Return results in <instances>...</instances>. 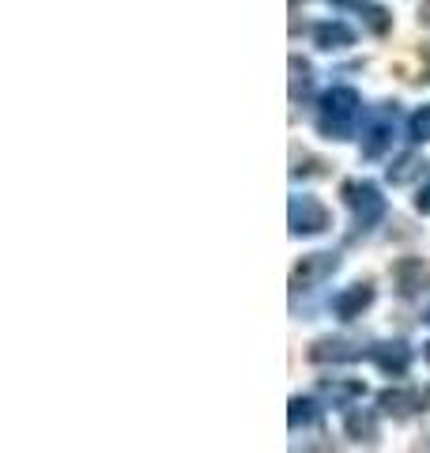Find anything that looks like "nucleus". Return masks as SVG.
I'll return each instance as SVG.
<instances>
[{"label":"nucleus","instance_id":"nucleus-1","mask_svg":"<svg viewBox=\"0 0 430 453\" xmlns=\"http://www.w3.org/2000/svg\"><path fill=\"white\" fill-rule=\"evenodd\" d=\"M355 113H358V91L355 88H333L321 98V121L318 129L333 140H348L351 125H355Z\"/></svg>","mask_w":430,"mask_h":453},{"label":"nucleus","instance_id":"nucleus-2","mask_svg":"<svg viewBox=\"0 0 430 453\" xmlns=\"http://www.w3.org/2000/svg\"><path fill=\"white\" fill-rule=\"evenodd\" d=\"M343 201L355 211L358 226H374L385 216V196L374 181H343Z\"/></svg>","mask_w":430,"mask_h":453},{"label":"nucleus","instance_id":"nucleus-3","mask_svg":"<svg viewBox=\"0 0 430 453\" xmlns=\"http://www.w3.org/2000/svg\"><path fill=\"white\" fill-rule=\"evenodd\" d=\"M328 223H333V216H328V208L318 196H295L291 201V231L295 234H321V231H328Z\"/></svg>","mask_w":430,"mask_h":453},{"label":"nucleus","instance_id":"nucleus-4","mask_svg":"<svg viewBox=\"0 0 430 453\" xmlns=\"http://www.w3.org/2000/svg\"><path fill=\"white\" fill-rule=\"evenodd\" d=\"M378 404L389 416L408 419V416H415V412H423V408H426V389H419V386H411V389H385L378 396Z\"/></svg>","mask_w":430,"mask_h":453},{"label":"nucleus","instance_id":"nucleus-5","mask_svg":"<svg viewBox=\"0 0 430 453\" xmlns=\"http://www.w3.org/2000/svg\"><path fill=\"white\" fill-rule=\"evenodd\" d=\"M336 265H340L336 253H310V257H303V261L295 265L291 283H295V288H310V283H318V280H325V276H333V273H336Z\"/></svg>","mask_w":430,"mask_h":453},{"label":"nucleus","instance_id":"nucleus-6","mask_svg":"<svg viewBox=\"0 0 430 453\" xmlns=\"http://www.w3.org/2000/svg\"><path fill=\"white\" fill-rule=\"evenodd\" d=\"M393 283L400 295H415L423 283H430V265L423 257H400L393 265Z\"/></svg>","mask_w":430,"mask_h":453},{"label":"nucleus","instance_id":"nucleus-7","mask_svg":"<svg viewBox=\"0 0 430 453\" xmlns=\"http://www.w3.org/2000/svg\"><path fill=\"white\" fill-rule=\"evenodd\" d=\"M370 303H374V288H370V283H351L348 291H340L336 299H333V310H336V318L351 321V318L363 314Z\"/></svg>","mask_w":430,"mask_h":453},{"label":"nucleus","instance_id":"nucleus-8","mask_svg":"<svg viewBox=\"0 0 430 453\" xmlns=\"http://www.w3.org/2000/svg\"><path fill=\"white\" fill-rule=\"evenodd\" d=\"M370 359H374L385 374L400 378V374H408V366H411V351H408V344L396 340V344H374L370 348Z\"/></svg>","mask_w":430,"mask_h":453},{"label":"nucleus","instance_id":"nucleus-9","mask_svg":"<svg viewBox=\"0 0 430 453\" xmlns=\"http://www.w3.org/2000/svg\"><path fill=\"white\" fill-rule=\"evenodd\" d=\"M313 42H318L321 50H343V46H351L355 42V31L348 23H318L313 27Z\"/></svg>","mask_w":430,"mask_h":453},{"label":"nucleus","instance_id":"nucleus-10","mask_svg":"<svg viewBox=\"0 0 430 453\" xmlns=\"http://www.w3.org/2000/svg\"><path fill=\"white\" fill-rule=\"evenodd\" d=\"M348 348H351L348 340H318V344L310 348V359L313 363H328V359L343 363V359H358V356H363V351H348Z\"/></svg>","mask_w":430,"mask_h":453},{"label":"nucleus","instance_id":"nucleus-11","mask_svg":"<svg viewBox=\"0 0 430 453\" xmlns=\"http://www.w3.org/2000/svg\"><path fill=\"white\" fill-rule=\"evenodd\" d=\"M415 174H423V159L415 151L400 155V159L389 166V181H393V186H404V181H411Z\"/></svg>","mask_w":430,"mask_h":453},{"label":"nucleus","instance_id":"nucleus-12","mask_svg":"<svg viewBox=\"0 0 430 453\" xmlns=\"http://www.w3.org/2000/svg\"><path fill=\"white\" fill-rule=\"evenodd\" d=\"M348 434L355 442H378V423L370 412H351L348 416Z\"/></svg>","mask_w":430,"mask_h":453},{"label":"nucleus","instance_id":"nucleus-13","mask_svg":"<svg viewBox=\"0 0 430 453\" xmlns=\"http://www.w3.org/2000/svg\"><path fill=\"white\" fill-rule=\"evenodd\" d=\"M389 140H393V129H389V125H374V129H370V140L363 144V155H366V159H378Z\"/></svg>","mask_w":430,"mask_h":453},{"label":"nucleus","instance_id":"nucleus-14","mask_svg":"<svg viewBox=\"0 0 430 453\" xmlns=\"http://www.w3.org/2000/svg\"><path fill=\"white\" fill-rule=\"evenodd\" d=\"M313 419H318V404L295 396L291 401V431H298V423H313Z\"/></svg>","mask_w":430,"mask_h":453},{"label":"nucleus","instance_id":"nucleus-15","mask_svg":"<svg viewBox=\"0 0 430 453\" xmlns=\"http://www.w3.org/2000/svg\"><path fill=\"white\" fill-rule=\"evenodd\" d=\"M426 136H430V106H423L411 118V140H426Z\"/></svg>","mask_w":430,"mask_h":453},{"label":"nucleus","instance_id":"nucleus-16","mask_svg":"<svg viewBox=\"0 0 430 453\" xmlns=\"http://www.w3.org/2000/svg\"><path fill=\"white\" fill-rule=\"evenodd\" d=\"M389 27V12L385 8H370V31H385Z\"/></svg>","mask_w":430,"mask_h":453},{"label":"nucleus","instance_id":"nucleus-17","mask_svg":"<svg viewBox=\"0 0 430 453\" xmlns=\"http://www.w3.org/2000/svg\"><path fill=\"white\" fill-rule=\"evenodd\" d=\"M415 208H419L423 211V216H430V186L419 193V196H415Z\"/></svg>","mask_w":430,"mask_h":453},{"label":"nucleus","instance_id":"nucleus-18","mask_svg":"<svg viewBox=\"0 0 430 453\" xmlns=\"http://www.w3.org/2000/svg\"><path fill=\"white\" fill-rule=\"evenodd\" d=\"M419 23L430 27V0H423V4H419Z\"/></svg>","mask_w":430,"mask_h":453},{"label":"nucleus","instance_id":"nucleus-19","mask_svg":"<svg viewBox=\"0 0 430 453\" xmlns=\"http://www.w3.org/2000/svg\"><path fill=\"white\" fill-rule=\"evenodd\" d=\"M333 4H336V8H363L366 0H333Z\"/></svg>","mask_w":430,"mask_h":453},{"label":"nucleus","instance_id":"nucleus-20","mask_svg":"<svg viewBox=\"0 0 430 453\" xmlns=\"http://www.w3.org/2000/svg\"><path fill=\"white\" fill-rule=\"evenodd\" d=\"M419 53H423V61H426V65H430V42H426V46H423V50H419Z\"/></svg>","mask_w":430,"mask_h":453},{"label":"nucleus","instance_id":"nucleus-21","mask_svg":"<svg viewBox=\"0 0 430 453\" xmlns=\"http://www.w3.org/2000/svg\"><path fill=\"white\" fill-rule=\"evenodd\" d=\"M426 359H430V344H426Z\"/></svg>","mask_w":430,"mask_h":453},{"label":"nucleus","instance_id":"nucleus-22","mask_svg":"<svg viewBox=\"0 0 430 453\" xmlns=\"http://www.w3.org/2000/svg\"><path fill=\"white\" fill-rule=\"evenodd\" d=\"M426 321H430V310H426Z\"/></svg>","mask_w":430,"mask_h":453}]
</instances>
